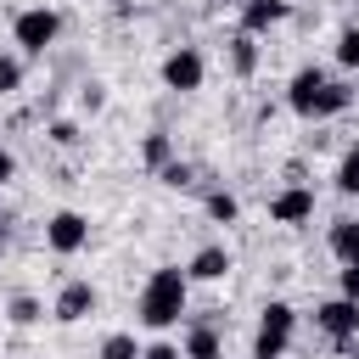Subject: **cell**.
I'll return each instance as SVG.
<instances>
[{"label": "cell", "instance_id": "cell-1", "mask_svg": "<svg viewBox=\"0 0 359 359\" xmlns=\"http://www.w3.org/2000/svg\"><path fill=\"white\" fill-rule=\"evenodd\" d=\"M185 314H191V280H185V269H180V264L151 269L146 286H140V297H135V320H140L146 331H168V325H180Z\"/></svg>", "mask_w": 359, "mask_h": 359}, {"label": "cell", "instance_id": "cell-2", "mask_svg": "<svg viewBox=\"0 0 359 359\" xmlns=\"http://www.w3.org/2000/svg\"><path fill=\"white\" fill-rule=\"evenodd\" d=\"M286 107H292L297 118L314 123V118H337V112H348V107H353V90H348L342 79H331L325 67L309 62V67L292 73V84H286Z\"/></svg>", "mask_w": 359, "mask_h": 359}, {"label": "cell", "instance_id": "cell-3", "mask_svg": "<svg viewBox=\"0 0 359 359\" xmlns=\"http://www.w3.org/2000/svg\"><path fill=\"white\" fill-rule=\"evenodd\" d=\"M292 331H297V309H292L286 297H269V303L258 309V331H252V353H269V359H280V353L292 348Z\"/></svg>", "mask_w": 359, "mask_h": 359}, {"label": "cell", "instance_id": "cell-4", "mask_svg": "<svg viewBox=\"0 0 359 359\" xmlns=\"http://www.w3.org/2000/svg\"><path fill=\"white\" fill-rule=\"evenodd\" d=\"M11 39L22 45V56H45V50L62 39V11H56V6H28V11H17Z\"/></svg>", "mask_w": 359, "mask_h": 359}, {"label": "cell", "instance_id": "cell-5", "mask_svg": "<svg viewBox=\"0 0 359 359\" xmlns=\"http://www.w3.org/2000/svg\"><path fill=\"white\" fill-rule=\"evenodd\" d=\"M45 247H50L56 258L84 252V247H90V219H84L79 208H56V213L45 219Z\"/></svg>", "mask_w": 359, "mask_h": 359}, {"label": "cell", "instance_id": "cell-6", "mask_svg": "<svg viewBox=\"0 0 359 359\" xmlns=\"http://www.w3.org/2000/svg\"><path fill=\"white\" fill-rule=\"evenodd\" d=\"M202 79H208V62H202L196 45H174V50L163 56V84H168L174 95H196Z\"/></svg>", "mask_w": 359, "mask_h": 359}, {"label": "cell", "instance_id": "cell-7", "mask_svg": "<svg viewBox=\"0 0 359 359\" xmlns=\"http://www.w3.org/2000/svg\"><path fill=\"white\" fill-rule=\"evenodd\" d=\"M314 325H320V331H325V337L342 348V342H353V337H359V303L337 292V297L314 303Z\"/></svg>", "mask_w": 359, "mask_h": 359}, {"label": "cell", "instance_id": "cell-8", "mask_svg": "<svg viewBox=\"0 0 359 359\" xmlns=\"http://www.w3.org/2000/svg\"><path fill=\"white\" fill-rule=\"evenodd\" d=\"M269 219H275V224H309V219H314V185H303V180L280 185V191L269 196Z\"/></svg>", "mask_w": 359, "mask_h": 359}, {"label": "cell", "instance_id": "cell-9", "mask_svg": "<svg viewBox=\"0 0 359 359\" xmlns=\"http://www.w3.org/2000/svg\"><path fill=\"white\" fill-rule=\"evenodd\" d=\"M95 303H101V297H95L90 280H67V286L56 292V303H50V320H56V325H79V320L95 314Z\"/></svg>", "mask_w": 359, "mask_h": 359}, {"label": "cell", "instance_id": "cell-10", "mask_svg": "<svg viewBox=\"0 0 359 359\" xmlns=\"http://www.w3.org/2000/svg\"><path fill=\"white\" fill-rule=\"evenodd\" d=\"M224 275H230V247H219V241L196 247L191 264H185V280H202V286H213V280H224Z\"/></svg>", "mask_w": 359, "mask_h": 359}, {"label": "cell", "instance_id": "cell-11", "mask_svg": "<svg viewBox=\"0 0 359 359\" xmlns=\"http://www.w3.org/2000/svg\"><path fill=\"white\" fill-rule=\"evenodd\" d=\"M180 359H224V337L213 320H191L185 325V342H180Z\"/></svg>", "mask_w": 359, "mask_h": 359}, {"label": "cell", "instance_id": "cell-12", "mask_svg": "<svg viewBox=\"0 0 359 359\" xmlns=\"http://www.w3.org/2000/svg\"><path fill=\"white\" fill-rule=\"evenodd\" d=\"M224 62H230V73H236V79H252V73H258V62H264L258 34L236 28V34H230V45H224Z\"/></svg>", "mask_w": 359, "mask_h": 359}, {"label": "cell", "instance_id": "cell-13", "mask_svg": "<svg viewBox=\"0 0 359 359\" xmlns=\"http://www.w3.org/2000/svg\"><path fill=\"white\" fill-rule=\"evenodd\" d=\"M286 17H292L286 0H241V28H247V34H269V28L286 22Z\"/></svg>", "mask_w": 359, "mask_h": 359}, {"label": "cell", "instance_id": "cell-14", "mask_svg": "<svg viewBox=\"0 0 359 359\" xmlns=\"http://www.w3.org/2000/svg\"><path fill=\"white\" fill-rule=\"evenodd\" d=\"M325 247H331L337 264H359V219H331Z\"/></svg>", "mask_w": 359, "mask_h": 359}, {"label": "cell", "instance_id": "cell-15", "mask_svg": "<svg viewBox=\"0 0 359 359\" xmlns=\"http://www.w3.org/2000/svg\"><path fill=\"white\" fill-rule=\"evenodd\" d=\"M6 320H11L17 331H28V325L45 320V303H39L34 292H17V297H6Z\"/></svg>", "mask_w": 359, "mask_h": 359}, {"label": "cell", "instance_id": "cell-16", "mask_svg": "<svg viewBox=\"0 0 359 359\" xmlns=\"http://www.w3.org/2000/svg\"><path fill=\"white\" fill-rule=\"evenodd\" d=\"M140 157H146V168H163V163L174 157V135H168V129H151V135L140 140Z\"/></svg>", "mask_w": 359, "mask_h": 359}, {"label": "cell", "instance_id": "cell-17", "mask_svg": "<svg viewBox=\"0 0 359 359\" xmlns=\"http://www.w3.org/2000/svg\"><path fill=\"white\" fill-rule=\"evenodd\" d=\"M95 359H140L135 331H112V337H101V353H95Z\"/></svg>", "mask_w": 359, "mask_h": 359}, {"label": "cell", "instance_id": "cell-18", "mask_svg": "<svg viewBox=\"0 0 359 359\" xmlns=\"http://www.w3.org/2000/svg\"><path fill=\"white\" fill-rule=\"evenodd\" d=\"M157 180H163L168 191H185V185H196V168H191L185 157H168V163L157 168Z\"/></svg>", "mask_w": 359, "mask_h": 359}, {"label": "cell", "instance_id": "cell-19", "mask_svg": "<svg viewBox=\"0 0 359 359\" xmlns=\"http://www.w3.org/2000/svg\"><path fill=\"white\" fill-rule=\"evenodd\" d=\"M17 90H22V56L0 50V101H11Z\"/></svg>", "mask_w": 359, "mask_h": 359}, {"label": "cell", "instance_id": "cell-20", "mask_svg": "<svg viewBox=\"0 0 359 359\" xmlns=\"http://www.w3.org/2000/svg\"><path fill=\"white\" fill-rule=\"evenodd\" d=\"M337 191H342V196H359V146L342 151V163H337Z\"/></svg>", "mask_w": 359, "mask_h": 359}, {"label": "cell", "instance_id": "cell-21", "mask_svg": "<svg viewBox=\"0 0 359 359\" xmlns=\"http://www.w3.org/2000/svg\"><path fill=\"white\" fill-rule=\"evenodd\" d=\"M337 62H342L348 73H359V22H348V28L337 34Z\"/></svg>", "mask_w": 359, "mask_h": 359}, {"label": "cell", "instance_id": "cell-22", "mask_svg": "<svg viewBox=\"0 0 359 359\" xmlns=\"http://www.w3.org/2000/svg\"><path fill=\"white\" fill-rule=\"evenodd\" d=\"M208 213H213L219 224H236V219H241V202H236L230 191H208Z\"/></svg>", "mask_w": 359, "mask_h": 359}, {"label": "cell", "instance_id": "cell-23", "mask_svg": "<svg viewBox=\"0 0 359 359\" xmlns=\"http://www.w3.org/2000/svg\"><path fill=\"white\" fill-rule=\"evenodd\" d=\"M45 135H50V146H79V123L73 118H50Z\"/></svg>", "mask_w": 359, "mask_h": 359}, {"label": "cell", "instance_id": "cell-24", "mask_svg": "<svg viewBox=\"0 0 359 359\" xmlns=\"http://www.w3.org/2000/svg\"><path fill=\"white\" fill-rule=\"evenodd\" d=\"M337 286H342V297H353V303H359V264H342Z\"/></svg>", "mask_w": 359, "mask_h": 359}, {"label": "cell", "instance_id": "cell-25", "mask_svg": "<svg viewBox=\"0 0 359 359\" xmlns=\"http://www.w3.org/2000/svg\"><path fill=\"white\" fill-rule=\"evenodd\" d=\"M11 180H17V151L0 140V185H11Z\"/></svg>", "mask_w": 359, "mask_h": 359}, {"label": "cell", "instance_id": "cell-26", "mask_svg": "<svg viewBox=\"0 0 359 359\" xmlns=\"http://www.w3.org/2000/svg\"><path fill=\"white\" fill-rule=\"evenodd\" d=\"M79 101H84L90 112H101V107H107V90H101V84H84V90H79Z\"/></svg>", "mask_w": 359, "mask_h": 359}, {"label": "cell", "instance_id": "cell-27", "mask_svg": "<svg viewBox=\"0 0 359 359\" xmlns=\"http://www.w3.org/2000/svg\"><path fill=\"white\" fill-rule=\"evenodd\" d=\"M140 359H180V348H174V342H146Z\"/></svg>", "mask_w": 359, "mask_h": 359}, {"label": "cell", "instance_id": "cell-28", "mask_svg": "<svg viewBox=\"0 0 359 359\" xmlns=\"http://www.w3.org/2000/svg\"><path fill=\"white\" fill-rule=\"evenodd\" d=\"M342 353H348V359H359V337H353V342H342Z\"/></svg>", "mask_w": 359, "mask_h": 359}, {"label": "cell", "instance_id": "cell-29", "mask_svg": "<svg viewBox=\"0 0 359 359\" xmlns=\"http://www.w3.org/2000/svg\"><path fill=\"white\" fill-rule=\"evenodd\" d=\"M6 224H11V213H6V202H0V236H6Z\"/></svg>", "mask_w": 359, "mask_h": 359}, {"label": "cell", "instance_id": "cell-30", "mask_svg": "<svg viewBox=\"0 0 359 359\" xmlns=\"http://www.w3.org/2000/svg\"><path fill=\"white\" fill-rule=\"evenodd\" d=\"M252 359H269V353H252Z\"/></svg>", "mask_w": 359, "mask_h": 359}]
</instances>
